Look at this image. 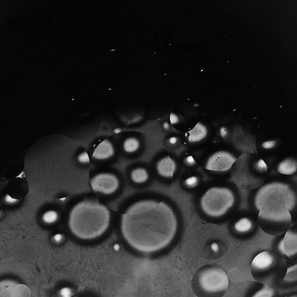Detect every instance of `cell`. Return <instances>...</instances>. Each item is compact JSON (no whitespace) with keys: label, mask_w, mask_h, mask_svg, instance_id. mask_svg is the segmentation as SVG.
<instances>
[{"label":"cell","mask_w":297,"mask_h":297,"mask_svg":"<svg viewBox=\"0 0 297 297\" xmlns=\"http://www.w3.org/2000/svg\"><path fill=\"white\" fill-rule=\"evenodd\" d=\"M297 163L296 160L291 158L286 159L280 162L278 167V171L280 173L291 175L296 171Z\"/></svg>","instance_id":"cell-19"},{"label":"cell","mask_w":297,"mask_h":297,"mask_svg":"<svg viewBox=\"0 0 297 297\" xmlns=\"http://www.w3.org/2000/svg\"><path fill=\"white\" fill-rule=\"evenodd\" d=\"M130 169V176L134 182L140 183L146 181L148 178V169L150 167L144 163L132 164L128 167Z\"/></svg>","instance_id":"cell-14"},{"label":"cell","mask_w":297,"mask_h":297,"mask_svg":"<svg viewBox=\"0 0 297 297\" xmlns=\"http://www.w3.org/2000/svg\"><path fill=\"white\" fill-rule=\"evenodd\" d=\"M162 126L163 128L166 130H169L170 128V124L166 121H165L163 122Z\"/></svg>","instance_id":"cell-29"},{"label":"cell","mask_w":297,"mask_h":297,"mask_svg":"<svg viewBox=\"0 0 297 297\" xmlns=\"http://www.w3.org/2000/svg\"><path fill=\"white\" fill-rule=\"evenodd\" d=\"M249 154H241L233 165L231 168L232 178L235 183L241 188L252 190L260 186L265 182V176L252 172L249 168Z\"/></svg>","instance_id":"cell-7"},{"label":"cell","mask_w":297,"mask_h":297,"mask_svg":"<svg viewBox=\"0 0 297 297\" xmlns=\"http://www.w3.org/2000/svg\"><path fill=\"white\" fill-rule=\"evenodd\" d=\"M178 142L179 139L178 137L173 136L167 135L164 142L165 145L166 147L172 149L177 146Z\"/></svg>","instance_id":"cell-21"},{"label":"cell","mask_w":297,"mask_h":297,"mask_svg":"<svg viewBox=\"0 0 297 297\" xmlns=\"http://www.w3.org/2000/svg\"><path fill=\"white\" fill-rule=\"evenodd\" d=\"M93 189L95 191L108 194L113 193L117 189L119 181L115 175L108 173L98 174L90 180Z\"/></svg>","instance_id":"cell-10"},{"label":"cell","mask_w":297,"mask_h":297,"mask_svg":"<svg viewBox=\"0 0 297 297\" xmlns=\"http://www.w3.org/2000/svg\"><path fill=\"white\" fill-rule=\"evenodd\" d=\"M61 236L59 234H57L55 235L54 237V240L57 242H59L61 240Z\"/></svg>","instance_id":"cell-31"},{"label":"cell","mask_w":297,"mask_h":297,"mask_svg":"<svg viewBox=\"0 0 297 297\" xmlns=\"http://www.w3.org/2000/svg\"><path fill=\"white\" fill-rule=\"evenodd\" d=\"M187 133L189 134V142H193L200 141L204 139L207 135V131L204 126L198 123L192 129Z\"/></svg>","instance_id":"cell-18"},{"label":"cell","mask_w":297,"mask_h":297,"mask_svg":"<svg viewBox=\"0 0 297 297\" xmlns=\"http://www.w3.org/2000/svg\"><path fill=\"white\" fill-rule=\"evenodd\" d=\"M5 200L6 202L10 203H15L18 200H17L14 199L11 197L8 194L5 196Z\"/></svg>","instance_id":"cell-28"},{"label":"cell","mask_w":297,"mask_h":297,"mask_svg":"<svg viewBox=\"0 0 297 297\" xmlns=\"http://www.w3.org/2000/svg\"><path fill=\"white\" fill-rule=\"evenodd\" d=\"M287 269L285 258L278 253L270 250L257 255L251 266V275L256 281L273 287L283 281Z\"/></svg>","instance_id":"cell-3"},{"label":"cell","mask_w":297,"mask_h":297,"mask_svg":"<svg viewBox=\"0 0 297 297\" xmlns=\"http://www.w3.org/2000/svg\"><path fill=\"white\" fill-rule=\"evenodd\" d=\"M184 162L186 164L190 166L193 165L196 163V162L191 155L188 156L186 158L184 159Z\"/></svg>","instance_id":"cell-26"},{"label":"cell","mask_w":297,"mask_h":297,"mask_svg":"<svg viewBox=\"0 0 297 297\" xmlns=\"http://www.w3.org/2000/svg\"><path fill=\"white\" fill-rule=\"evenodd\" d=\"M120 132V130L119 128H116L114 130L115 133H119Z\"/></svg>","instance_id":"cell-33"},{"label":"cell","mask_w":297,"mask_h":297,"mask_svg":"<svg viewBox=\"0 0 297 297\" xmlns=\"http://www.w3.org/2000/svg\"><path fill=\"white\" fill-rule=\"evenodd\" d=\"M231 140L235 147L242 152V154H257L255 137L247 135L241 127L234 129L231 136Z\"/></svg>","instance_id":"cell-9"},{"label":"cell","mask_w":297,"mask_h":297,"mask_svg":"<svg viewBox=\"0 0 297 297\" xmlns=\"http://www.w3.org/2000/svg\"><path fill=\"white\" fill-rule=\"evenodd\" d=\"M177 228L173 210L162 202H138L122 216L124 237L131 245L143 252L154 251L166 246L173 238Z\"/></svg>","instance_id":"cell-1"},{"label":"cell","mask_w":297,"mask_h":297,"mask_svg":"<svg viewBox=\"0 0 297 297\" xmlns=\"http://www.w3.org/2000/svg\"><path fill=\"white\" fill-rule=\"evenodd\" d=\"M233 193L225 188L213 187L209 189L202 198L201 204L208 215L218 217L224 214L233 205Z\"/></svg>","instance_id":"cell-6"},{"label":"cell","mask_w":297,"mask_h":297,"mask_svg":"<svg viewBox=\"0 0 297 297\" xmlns=\"http://www.w3.org/2000/svg\"><path fill=\"white\" fill-rule=\"evenodd\" d=\"M259 209L258 223L266 233L278 236L285 233L289 229L291 216L285 199L267 200L260 205Z\"/></svg>","instance_id":"cell-4"},{"label":"cell","mask_w":297,"mask_h":297,"mask_svg":"<svg viewBox=\"0 0 297 297\" xmlns=\"http://www.w3.org/2000/svg\"><path fill=\"white\" fill-rule=\"evenodd\" d=\"M114 153V150L112 144L107 140H104L97 146L92 156L97 159H105L112 156Z\"/></svg>","instance_id":"cell-16"},{"label":"cell","mask_w":297,"mask_h":297,"mask_svg":"<svg viewBox=\"0 0 297 297\" xmlns=\"http://www.w3.org/2000/svg\"><path fill=\"white\" fill-rule=\"evenodd\" d=\"M227 132L226 129L222 127L220 129V134L221 136L223 137H225L227 135Z\"/></svg>","instance_id":"cell-30"},{"label":"cell","mask_w":297,"mask_h":297,"mask_svg":"<svg viewBox=\"0 0 297 297\" xmlns=\"http://www.w3.org/2000/svg\"><path fill=\"white\" fill-rule=\"evenodd\" d=\"M198 179L195 177H192L189 178L185 181L186 184L190 186H193L196 185L198 182Z\"/></svg>","instance_id":"cell-24"},{"label":"cell","mask_w":297,"mask_h":297,"mask_svg":"<svg viewBox=\"0 0 297 297\" xmlns=\"http://www.w3.org/2000/svg\"><path fill=\"white\" fill-rule=\"evenodd\" d=\"M152 165V168L159 175L166 178L173 177L177 167L175 161L166 151H161L155 156Z\"/></svg>","instance_id":"cell-8"},{"label":"cell","mask_w":297,"mask_h":297,"mask_svg":"<svg viewBox=\"0 0 297 297\" xmlns=\"http://www.w3.org/2000/svg\"><path fill=\"white\" fill-rule=\"evenodd\" d=\"M212 248L214 251H216L218 249V246L216 244H213L212 246Z\"/></svg>","instance_id":"cell-32"},{"label":"cell","mask_w":297,"mask_h":297,"mask_svg":"<svg viewBox=\"0 0 297 297\" xmlns=\"http://www.w3.org/2000/svg\"><path fill=\"white\" fill-rule=\"evenodd\" d=\"M252 219L247 216H243L235 223L234 228L238 232L245 234L252 231L255 227Z\"/></svg>","instance_id":"cell-17"},{"label":"cell","mask_w":297,"mask_h":297,"mask_svg":"<svg viewBox=\"0 0 297 297\" xmlns=\"http://www.w3.org/2000/svg\"><path fill=\"white\" fill-rule=\"evenodd\" d=\"M144 140L138 135H129L124 141L123 148L129 158H134L142 153L144 147Z\"/></svg>","instance_id":"cell-12"},{"label":"cell","mask_w":297,"mask_h":297,"mask_svg":"<svg viewBox=\"0 0 297 297\" xmlns=\"http://www.w3.org/2000/svg\"><path fill=\"white\" fill-rule=\"evenodd\" d=\"M110 219V212L106 206L96 201L85 200L72 210L69 224L77 237L89 239L103 234L108 227Z\"/></svg>","instance_id":"cell-2"},{"label":"cell","mask_w":297,"mask_h":297,"mask_svg":"<svg viewBox=\"0 0 297 297\" xmlns=\"http://www.w3.org/2000/svg\"><path fill=\"white\" fill-rule=\"evenodd\" d=\"M236 159L235 157L228 152H217L209 158L205 168L213 171H226L231 168Z\"/></svg>","instance_id":"cell-11"},{"label":"cell","mask_w":297,"mask_h":297,"mask_svg":"<svg viewBox=\"0 0 297 297\" xmlns=\"http://www.w3.org/2000/svg\"><path fill=\"white\" fill-rule=\"evenodd\" d=\"M78 159L80 162L83 163H86L89 161V157L86 153H84L80 155Z\"/></svg>","instance_id":"cell-27"},{"label":"cell","mask_w":297,"mask_h":297,"mask_svg":"<svg viewBox=\"0 0 297 297\" xmlns=\"http://www.w3.org/2000/svg\"><path fill=\"white\" fill-rule=\"evenodd\" d=\"M225 271L220 267L207 265L199 269L192 277L191 286L198 297H222L228 286Z\"/></svg>","instance_id":"cell-5"},{"label":"cell","mask_w":297,"mask_h":297,"mask_svg":"<svg viewBox=\"0 0 297 297\" xmlns=\"http://www.w3.org/2000/svg\"><path fill=\"white\" fill-rule=\"evenodd\" d=\"M7 194L17 200L24 198L29 191L28 183L22 178H16L10 180L7 186Z\"/></svg>","instance_id":"cell-13"},{"label":"cell","mask_w":297,"mask_h":297,"mask_svg":"<svg viewBox=\"0 0 297 297\" xmlns=\"http://www.w3.org/2000/svg\"><path fill=\"white\" fill-rule=\"evenodd\" d=\"M57 216V214L56 211L50 210L44 213L42 216V219L45 222L47 223H51L56 221Z\"/></svg>","instance_id":"cell-20"},{"label":"cell","mask_w":297,"mask_h":297,"mask_svg":"<svg viewBox=\"0 0 297 297\" xmlns=\"http://www.w3.org/2000/svg\"><path fill=\"white\" fill-rule=\"evenodd\" d=\"M255 169L258 173L265 174L267 172V166L262 159L258 160L254 164Z\"/></svg>","instance_id":"cell-22"},{"label":"cell","mask_w":297,"mask_h":297,"mask_svg":"<svg viewBox=\"0 0 297 297\" xmlns=\"http://www.w3.org/2000/svg\"><path fill=\"white\" fill-rule=\"evenodd\" d=\"M276 143V141L274 140L268 141L262 143V146L265 149H271L273 148L275 146Z\"/></svg>","instance_id":"cell-23"},{"label":"cell","mask_w":297,"mask_h":297,"mask_svg":"<svg viewBox=\"0 0 297 297\" xmlns=\"http://www.w3.org/2000/svg\"><path fill=\"white\" fill-rule=\"evenodd\" d=\"M285 253L291 259L296 258L297 253V233L290 231L289 229L286 232L283 243Z\"/></svg>","instance_id":"cell-15"},{"label":"cell","mask_w":297,"mask_h":297,"mask_svg":"<svg viewBox=\"0 0 297 297\" xmlns=\"http://www.w3.org/2000/svg\"><path fill=\"white\" fill-rule=\"evenodd\" d=\"M169 119L171 124L172 125L177 123L179 121L178 116L172 112L170 114Z\"/></svg>","instance_id":"cell-25"}]
</instances>
